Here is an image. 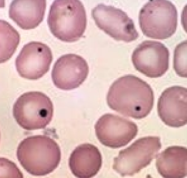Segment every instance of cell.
Returning <instances> with one entry per match:
<instances>
[{
	"label": "cell",
	"mask_w": 187,
	"mask_h": 178,
	"mask_svg": "<svg viewBox=\"0 0 187 178\" xmlns=\"http://www.w3.org/2000/svg\"><path fill=\"white\" fill-rule=\"evenodd\" d=\"M106 101L112 110L125 116L140 119L146 116L152 110L154 95L146 81L129 74L113 82L107 94Z\"/></svg>",
	"instance_id": "6da1fadb"
},
{
	"label": "cell",
	"mask_w": 187,
	"mask_h": 178,
	"mask_svg": "<svg viewBox=\"0 0 187 178\" xmlns=\"http://www.w3.org/2000/svg\"><path fill=\"white\" fill-rule=\"evenodd\" d=\"M17 156L28 173L44 176L53 172L61 159L60 147L57 142L46 135L28 136L19 143Z\"/></svg>",
	"instance_id": "7a4b0ae2"
},
{
	"label": "cell",
	"mask_w": 187,
	"mask_h": 178,
	"mask_svg": "<svg viewBox=\"0 0 187 178\" xmlns=\"http://www.w3.org/2000/svg\"><path fill=\"white\" fill-rule=\"evenodd\" d=\"M47 21L55 37L63 42H75L86 28V10L80 0H55L50 6Z\"/></svg>",
	"instance_id": "3957f363"
},
{
	"label": "cell",
	"mask_w": 187,
	"mask_h": 178,
	"mask_svg": "<svg viewBox=\"0 0 187 178\" xmlns=\"http://www.w3.org/2000/svg\"><path fill=\"white\" fill-rule=\"evenodd\" d=\"M138 20L144 35L153 39H165L176 31L177 10L170 1L150 0L140 9Z\"/></svg>",
	"instance_id": "277c9868"
},
{
	"label": "cell",
	"mask_w": 187,
	"mask_h": 178,
	"mask_svg": "<svg viewBox=\"0 0 187 178\" xmlns=\"http://www.w3.org/2000/svg\"><path fill=\"white\" fill-rule=\"evenodd\" d=\"M53 113L54 106L51 99L40 91L22 94L13 106L14 119L21 127L26 130L45 128L51 121Z\"/></svg>",
	"instance_id": "5b68a950"
},
{
	"label": "cell",
	"mask_w": 187,
	"mask_h": 178,
	"mask_svg": "<svg viewBox=\"0 0 187 178\" xmlns=\"http://www.w3.org/2000/svg\"><path fill=\"white\" fill-rule=\"evenodd\" d=\"M161 147L158 136L140 138L119 151L114 158L113 169L122 176H133L149 165Z\"/></svg>",
	"instance_id": "8992f818"
},
{
	"label": "cell",
	"mask_w": 187,
	"mask_h": 178,
	"mask_svg": "<svg viewBox=\"0 0 187 178\" xmlns=\"http://www.w3.org/2000/svg\"><path fill=\"white\" fill-rule=\"evenodd\" d=\"M91 16L98 27L115 40L128 42L139 37L133 20L121 9L100 3L92 9Z\"/></svg>",
	"instance_id": "52a82bcc"
},
{
	"label": "cell",
	"mask_w": 187,
	"mask_h": 178,
	"mask_svg": "<svg viewBox=\"0 0 187 178\" xmlns=\"http://www.w3.org/2000/svg\"><path fill=\"white\" fill-rule=\"evenodd\" d=\"M170 55L168 49L162 42L146 40L134 49L131 59L136 70L148 77L155 78L168 70Z\"/></svg>",
	"instance_id": "ba28073f"
},
{
	"label": "cell",
	"mask_w": 187,
	"mask_h": 178,
	"mask_svg": "<svg viewBox=\"0 0 187 178\" xmlns=\"http://www.w3.org/2000/svg\"><path fill=\"white\" fill-rule=\"evenodd\" d=\"M96 135L103 145L112 148L124 146L134 139L138 127L134 122L117 115L106 113L94 125Z\"/></svg>",
	"instance_id": "9c48e42d"
},
{
	"label": "cell",
	"mask_w": 187,
	"mask_h": 178,
	"mask_svg": "<svg viewBox=\"0 0 187 178\" xmlns=\"http://www.w3.org/2000/svg\"><path fill=\"white\" fill-rule=\"evenodd\" d=\"M53 59L51 49L47 44L31 41L23 46L16 57V69L23 78L38 79L48 72Z\"/></svg>",
	"instance_id": "30bf717a"
},
{
	"label": "cell",
	"mask_w": 187,
	"mask_h": 178,
	"mask_svg": "<svg viewBox=\"0 0 187 178\" xmlns=\"http://www.w3.org/2000/svg\"><path fill=\"white\" fill-rule=\"evenodd\" d=\"M89 73V67L86 60L79 55L70 53L57 59L52 68L51 76L57 88L69 90L82 85Z\"/></svg>",
	"instance_id": "8fae6325"
},
{
	"label": "cell",
	"mask_w": 187,
	"mask_h": 178,
	"mask_svg": "<svg viewBox=\"0 0 187 178\" xmlns=\"http://www.w3.org/2000/svg\"><path fill=\"white\" fill-rule=\"evenodd\" d=\"M157 111L160 119L169 126L180 127L187 123V89L173 86L164 90L158 98Z\"/></svg>",
	"instance_id": "7c38bea8"
},
{
	"label": "cell",
	"mask_w": 187,
	"mask_h": 178,
	"mask_svg": "<svg viewBox=\"0 0 187 178\" xmlns=\"http://www.w3.org/2000/svg\"><path fill=\"white\" fill-rule=\"evenodd\" d=\"M102 164L101 154L94 145L85 143L76 147L70 155L69 166L72 173L79 178L95 176Z\"/></svg>",
	"instance_id": "4fadbf2b"
},
{
	"label": "cell",
	"mask_w": 187,
	"mask_h": 178,
	"mask_svg": "<svg viewBox=\"0 0 187 178\" xmlns=\"http://www.w3.org/2000/svg\"><path fill=\"white\" fill-rule=\"evenodd\" d=\"M46 7V0H13L9 6V17L21 29H33L43 21Z\"/></svg>",
	"instance_id": "5bb4252c"
},
{
	"label": "cell",
	"mask_w": 187,
	"mask_h": 178,
	"mask_svg": "<svg viewBox=\"0 0 187 178\" xmlns=\"http://www.w3.org/2000/svg\"><path fill=\"white\" fill-rule=\"evenodd\" d=\"M156 166L158 173L165 178H182L187 175V149L174 146L158 153Z\"/></svg>",
	"instance_id": "9a60e30c"
},
{
	"label": "cell",
	"mask_w": 187,
	"mask_h": 178,
	"mask_svg": "<svg viewBox=\"0 0 187 178\" xmlns=\"http://www.w3.org/2000/svg\"><path fill=\"white\" fill-rule=\"evenodd\" d=\"M19 32L10 23L0 20V62L8 60L16 52L20 41Z\"/></svg>",
	"instance_id": "2e32d148"
},
{
	"label": "cell",
	"mask_w": 187,
	"mask_h": 178,
	"mask_svg": "<svg viewBox=\"0 0 187 178\" xmlns=\"http://www.w3.org/2000/svg\"><path fill=\"white\" fill-rule=\"evenodd\" d=\"M187 40L178 44L174 50L173 67L179 76L187 77Z\"/></svg>",
	"instance_id": "e0dca14e"
}]
</instances>
